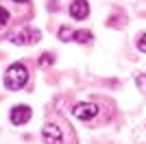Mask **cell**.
<instances>
[{
  "instance_id": "obj_8",
  "label": "cell",
  "mask_w": 146,
  "mask_h": 144,
  "mask_svg": "<svg viewBox=\"0 0 146 144\" xmlns=\"http://www.w3.org/2000/svg\"><path fill=\"white\" fill-rule=\"evenodd\" d=\"M72 33H74V31H70L68 26H61V29H59V37H61V42H72Z\"/></svg>"
},
{
  "instance_id": "obj_12",
  "label": "cell",
  "mask_w": 146,
  "mask_h": 144,
  "mask_svg": "<svg viewBox=\"0 0 146 144\" xmlns=\"http://www.w3.org/2000/svg\"><path fill=\"white\" fill-rule=\"evenodd\" d=\"M137 85L142 92H146V74H137Z\"/></svg>"
},
{
  "instance_id": "obj_3",
  "label": "cell",
  "mask_w": 146,
  "mask_h": 144,
  "mask_svg": "<svg viewBox=\"0 0 146 144\" xmlns=\"http://www.w3.org/2000/svg\"><path fill=\"white\" fill-rule=\"evenodd\" d=\"M98 105L96 103H76L72 107V116L76 120H83V122H87V120H94L98 116Z\"/></svg>"
},
{
  "instance_id": "obj_13",
  "label": "cell",
  "mask_w": 146,
  "mask_h": 144,
  "mask_svg": "<svg viewBox=\"0 0 146 144\" xmlns=\"http://www.w3.org/2000/svg\"><path fill=\"white\" fill-rule=\"evenodd\" d=\"M15 2H18V5H26V2H29V0H15Z\"/></svg>"
},
{
  "instance_id": "obj_7",
  "label": "cell",
  "mask_w": 146,
  "mask_h": 144,
  "mask_svg": "<svg viewBox=\"0 0 146 144\" xmlns=\"http://www.w3.org/2000/svg\"><path fill=\"white\" fill-rule=\"evenodd\" d=\"M92 31H74L72 33V42H79V44H90L92 42Z\"/></svg>"
},
{
  "instance_id": "obj_6",
  "label": "cell",
  "mask_w": 146,
  "mask_h": 144,
  "mask_svg": "<svg viewBox=\"0 0 146 144\" xmlns=\"http://www.w3.org/2000/svg\"><path fill=\"white\" fill-rule=\"evenodd\" d=\"M68 11L74 20H85L90 15V5H87V0H72Z\"/></svg>"
},
{
  "instance_id": "obj_9",
  "label": "cell",
  "mask_w": 146,
  "mask_h": 144,
  "mask_svg": "<svg viewBox=\"0 0 146 144\" xmlns=\"http://www.w3.org/2000/svg\"><path fill=\"white\" fill-rule=\"evenodd\" d=\"M52 61H55V55L52 53H44L42 57H39V66H50Z\"/></svg>"
},
{
  "instance_id": "obj_1",
  "label": "cell",
  "mask_w": 146,
  "mask_h": 144,
  "mask_svg": "<svg viewBox=\"0 0 146 144\" xmlns=\"http://www.w3.org/2000/svg\"><path fill=\"white\" fill-rule=\"evenodd\" d=\"M29 77H31V72L26 63H11L5 72V87L18 92L29 83Z\"/></svg>"
},
{
  "instance_id": "obj_10",
  "label": "cell",
  "mask_w": 146,
  "mask_h": 144,
  "mask_svg": "<svg viewBox=\"0 0 146 144\" xmlns=\"http://www.w3.org/2000/svg\"><path fill=\"white\" fill-rule=\"evenodd\" d=\"M9 18H11V15H9V11L0 7V26H7V24H9Z\"/></svg>"
},
{
  "instance_id": "obj_5",
  "label": "cell",
  "mask_w": 146,
  "mask_h": 144,
  "mask_svg": "<svg viewBox=\"0 0 146 144\" xmlns=\"http://www.w3.org/2000/svg\"><path fill=\"white\" fill-rule=\"evenodd\" d=\"M33 116V109L29 105H15L11 107V114H9V120H11L13 125H26Z\"/></svg>"
},
{
  "instance_id": "obj_11",
  "label": "cell",
  "mask_w": 146,
  "mask_h": 144,
  "mask_svg": "<svg viewBox=\"0 0 146 144\" xmlns=\"http://www.w3.org/2000/svg\"><path fill=\"white\" fill-rule=\"evenodd\" d=\"M137 48H140L142 53H146V33L140 35V39H137Z\"/></svg>"
},
{
  "instance_id": "obj_4",
  "label": "cell",
  "mask_w": 146,
  "mask_h": 144,
  "mask_svg": "<svg viewBox=\"0 0 146 144\" xmlns=\"http://www.w3.org/2000/svg\"><path fill=\"white\" fill-rule=\"evenodd\" d=\"M42 138L46 144H63V131L57 122H46L42 127Z\"/></svg>"
},
{
  "instance_id": "obj_2",
  "label": "cell",
  "mask_w": 146,
  "mask_h": 144,
  "mask_svg": "<svg viewBox=\"0 0 146 144\" xmlns=\"http://www.w3.org/2000/svg\"><path fill=\"white\" fill-rule=\"evenodd\" d=\"M9 39L13 44H18V46H33V44H37L42 39V31L39 29H22L18 33L9 35Z\"/></svg>"
}]
</instances>
